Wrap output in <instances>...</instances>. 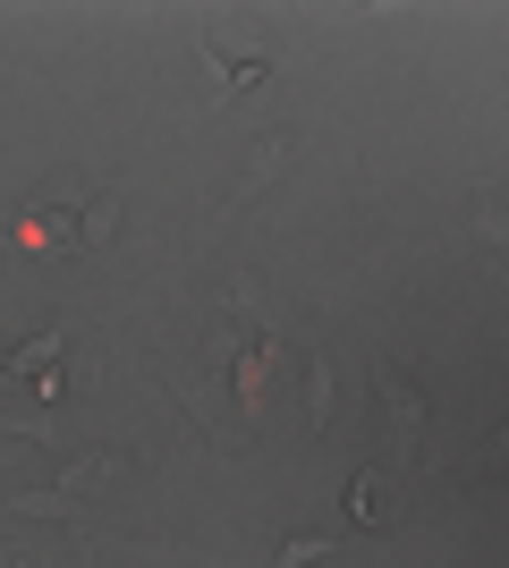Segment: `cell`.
Wrapping results in <instances>:
<instances>
[{
  "label": "cell",
  "mask_w": 509,
  "mask_h": 568,
  "mask_svg": "<svg viewBox=\"0 0 509 568\" xmlns=\"http://www.w3.org/2000/svg\"><path fill=\"white\" fill-rule=\"evenodd\" d=\"M111 475H120V458H111V450H85L69 475H51V484H18L9 509H26V518H69L77 493H94V484H111Z\"/></svg>",
  "instance_id": "cell-1"
},
{
  "label": "cell",
  "mask_w": 509,
  "mask_h": 568,
  "mask_svg": "<svg viewBox=\"0 0 509 568\" xmlns=\"http://www.w3.org/2000/svg\"><path fill=\"white\" fill-rule=\"evenodd\" d=\"M374 407H383V425L399 433V442H416V433H425V382H416L399 356H383V365H374Z\"/></svg>",
  "instance_id": "cell-2"
},
{
  "label": "cell",
  "mask_w": 509,
  "mask_h": 568,
  "mask_svg": "<svg viewBox=\"0 0 509 568\" xmlns=\"http://www.w3.org/2000/svg\"><path fill=\"white\" fill-rule=\"evenodd\" d=\"M60 356H69V339H60V332H34L9 365H0V374H18L34 399H60V390H69V365H60Z\"/></svg>",
  "instance_id": "cell-3"
},
{
  "label": "cell",
  "mask_w": 509,
  "mask_h": 568,
  "mask_svg": "<svg viewBox=\"0 0 509 568\" xmlns=\"http://www.w3.org/2000/svg\"><path fill=\"white\" fill-rule=\"evenodd\" d=\"M238 339H289V314H281V297H272L264 281H238L230 288V314H221Z\"/></svg>",
  "instance_id": "cell-4"
},
{
  "label": "cell",
  "mask_w": 509,
  "mask_h": 568,
  "mask_svg": "<svg viewBox=\"0 0 509 568\" xmlns=\"http://www.w3.org/2000/svg\"><path fill=\"white\" fill-rule=\"evenodd\" d=\"M297 153H306V136H289V128H281V136H264V144H255V162H246V179H238L230 195H221V213H238V204H255V195H264L272 179H281V170L297 162Z\"/></svg>",
  "instance_id": "cell-5"
},
{
  "label": "cell",
  "mask_w": 509,
  "mask_h": 568,
  "mask_svg": "<svg viewBox=\"0 0 509 568\" xmlns=\"http://www.w3.org/2000/svg\"><path fill=\"white\" fill-rule=\"evenodd\" d=\"M18 237H26V246H43V255H69V246H85V221L60 213V204H26Z\"/></svg>",
  "instance_id": "cell-6"
},
{
  "label": "cell",
  "mask_w": 509,
  "mask_h": 568,
  "mask_svg": "<svg viewBox=\"0 0 509 568\" xmlns=\"http://www.w3.org/2000/svg\"><path fill=\"white\" fill-rule=\"evenodd\" d=\"M204 60L221 69V85H230V94H264V77H272V60H264V51H221L213 34H204Z\"/></svg>",
  "instance_id": "cell-7"
},
{
  "label": "cell",
  "mask_w": 509,
  "mask_h": 568,
  "mask_svg": "<svg viewBox=\"0 0 509 568\" xmlns=\"http://www.w3.org/2000/svg\"><path fill=\"white\" fill-rule=\"evenodd\" d=\"M390 509H399V500L383 493V475H374V467L348 475V518H357V526H390Z\"/></svg>",
  "instance_id": "cell-8"
},
{
  "label": "cell",
  "mask_w": 509,
  "mask_h": 568,
  "mask_svg": "<svg viewBox=\"0 0 509 568\" xmlns=\"http://www.w3.org/2000/svg\"><path fill=\"white\" fill-rule=\"evenodd\" d=\"M306 425H332V365L306 356Z\"/></svg>",
  "instance_id": "cell-9"
},
{
  "label": "cell",
  "mask_w": 509,
  "mask_h": 568,
  "mask_svg": "<svg viewBox=\"0 0 509 568\" xmlns=\"http://www.w3.org/2000/svg\"><path fill=\"white\" fill-rule=\"evenodd\" d=\"M315 560H332V535H289L281 544V568H315Z\"/></svg>",
  "instance_id": "cell-10"
},
{
  "label": "cell",
  "mask_w": 509,
  "mask_h": 568,
  "mask_svg": "<svg viewBox=\"0 0 509 568\" xmlns=\"http://www.w3.org/2000/svg\"><path fill=\"white\" fill-rule=\"evenodd\" d=\"M111 230H120V195H94V213H85V246H102Z\"/></svg>",
  "instance_id": "cell-11"
},
{
  "label": "cell",
  "mask_w": 509,
  "mask_h": 568,
  "mask_svg": "<svg viewBox=\"0 0 509 568\" xmlns=\"http://www.w3.org/2000/svg\"><path fill=\"white\" fill-rule=\"evenodd\" d=\"M467 475H509V425H501V433H492L485 450H476V467H467Z\"/></svg>",
  "instance_id": "cell-12"
},
{
  "label": "cell",
  "mask_w": 509,
  "mask_h": 568,
  "mask_svg": "<svg viewBox=\"0 0 509 568\" xmlns=\"http://www.w3.org/2000/svg\"><path fill=\"white\" fill-rule=\"evenodd\" d=\"M476 230H485V237H509V187H501V195H485V213H476Z\"/></svg>",
  "instance_id": "cell-13"
},
{
  "label": "cell",
  "mask_w": 509,
  "mask_h": 568,
  "mask_svg": "<svg viewBox=\"0 0 509 568\" xmlns=\"http://www.w3.org/2000/svg\"><path fill=\"white\" fill-rule=\"evenodd\" d=\"M0 568H43V560H26V551H0Z\"/></svg>",
  "instance_id": "cell-14"
}]
</instances>
